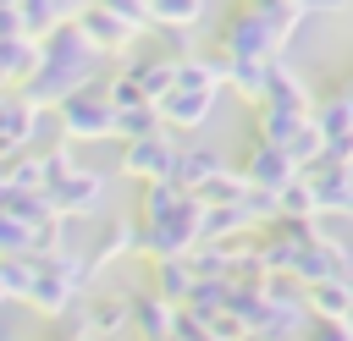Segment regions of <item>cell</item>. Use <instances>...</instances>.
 <instances>
[]
</instances>
